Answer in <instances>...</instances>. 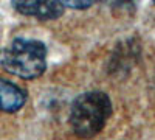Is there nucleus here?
Instances as JSON below:
<instances>
[{"instance_id": "1", "label": "nucleus", "mask_w": 155, "mask_h": 140, "mask_svg": "<svg viewBox=\"0 0 155 140\" xmlns=\"http://www.w3.org/2000/svg\"><path fill=\"white\" fill-rule=\"evenodd\" d=\"M0 66L22 80L39 78L47 69V48L37 39L17 37L0 52Z\"/></svg>"}, {"instance_id": "2", "label": "nucleus", "mask_w": 155, "mask_h": 140, "mask_svg": "<svg viewBox=\"0 0 155 140\" xmlns=\"http://www.w3.org/2000/svg\"><path fill=\"white\" fill-rule=\"evenodd\" d=\"M112 115L110 98L99 90H90L79 95L70 109V126L76 135L90 138L106 126Z\"/></svg>"}, {"instance_id": "5", "label": "nucleus", "mask_w": 155, "mask_h": 140, "mask_svg": "<svg viewBox=\"0 0 155 140\" xmlns=\"http://www.w3.org/2000/svg\"><path fill=\"white\" fill-rule=\"evenodd\" d=\"M64 8H71V9H85L88 6H92V2H87V0H65V2H61Z\"/></svg>"}, {"instance_id": "3", "label": "nucleus", "mask_w": 155, "mask_h": 140, "mask_svg": "<svg viewBox=\"0 0 155 140\" xmlns=\"http://www.w3.org/2000/svg\"><path fill=\"white\" fill-rule=\"evenodd\" d=\"M12 6L23 16H31L42 20L58 19L64 12L61 2H48V0H16L12 2Z\"/></svg>"}, {"instance_id": "4", "label": "nucleus", "mask_w": 155, "mask_h": 140, "mask_svg": "<svg viewBox=\"0 0 155 140\" xmlns=\"http://www.w3.org/2000/svg\"><path fill=\"white\" fill-rule=\"evenodd\" d=\"M27 103V94L17 84L0 78V111L17 112Z\"/></svg>"}]
</instances>
